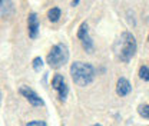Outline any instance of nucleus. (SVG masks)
Listing matches in <instances>:
<instances>
[{"label":"nucleus","instance_id":"nucleus-7","mask_svg":"<svg viewBox=\"0 0 149 126\" xmlns=\"http://www.w3.org/2000/svg\"><path fill=\"white\" fill-rule=\"evenodd\" d=\"M39 27H40V24H39L37 15L35 12L29 13V16H27V33H29L30 39H36L39 36Z\"/></svg>","mask_w":149,"mask_h":126},{"label":"nucleus","instance_id":"nucleus-4","mask_svg":"<svg viewBox=\"0 0 149 126\" xmlns=\"http://www.w3.org/2000/svg\"><path fill=\"white\" fill-rule=\"evenodd\" d=\"M76 36L79 39L82 47H83L88 53H92L95 45H93V40H92V37H91V33H89V24H88V22H83V23L79 26Z\"/></svg>","mask_w":149,"mask_h":126},{"label":"nucleus","instance_id":"nucleus-12","mask_svg":"<svg viewBox=\"0 0 149 126\" xmlns=\"http://www.w3.org/2000/svg\"><path fill=\"white\" fill-rule=\"evenodd\" d=\"M139 77L143 82H149V68L146 65H143V66L139 68Z\"/></svg>","mask_w":149,"mask_h":126},{"label":"nucleus","instance_id":"nucleus-18","mask_svg":"<svg viewBox=\"0 0 149 126\" xmlns=\"http://www.w3.org/2000/svg\"><path fill=\"white\" fill-rule=\"evenodd\" d=\"M148 40H149V35H148Z\"/></svg>","mask_w":149,"mask_h":126},{"label":"nucleus","instance_id":"nucleus-8","mask_svg":"<svg viewBox=\"0 0 149 126\" xmlns=\"http://www.w3.org/2000/svg\"><path fill=\"white\" fill-rule=\"evenodd\" d=\"M130 92H132V85L126 77H119L118 82H116V95L120 96V97H125L128 96Z\"/></svg>","mask_w":149,"mask_h":126},{"label":"nucleus","instance_id":"nucleus-9","mask_svg":"<svg viewBox=\"0 0 149 126\" xmlns=\"http://www.w3.org/2000/svg\"><path fill=\"white\" fill-rule=\"evenodd\" d=\"M60 17H62V10H60L59 7H52V9L47 12V19H49V22H52V23L59 22Z\"/></svg>","mask_w":149,"mask_h":126},{"label":"nucleus","instance_id":"nucleus-2","mask_svg":"<svg viewBox=\"0 0 149 126\" xmlns=\"http://www.w3.org/2000/svg\"><path fill=\"white\" fill-rule=\"evenodd\" d=\"M136 50H138V43L135 36L130 32H122L115 45V52L118 59L123 63H129L136 54Z\"/></svg>","mask_w":149,"mask_h":126},{"label":"nucleus","instance_id":"nucleus-1","mask_svg":"<svg viewBox=\"0 0 149 126\" xmlns=\"http://www.w3.org/2000/svg\"><path fill=\"white\" fill-rule=\"evenodd\" d=\"M70 76L76 86L86 88L92 83L96 77V69L95 66L88 62H73L70 65Z\"/></svg>","mask_w":149,"mask_h":126},{"label":"nucleus","instance_id":"nucleus-3","mask_svg":"<svg viewBox=\"0 0 149 126\" xmlns=\"http://www.w3.org/2000/svg\"><path fill=\"white\" fill-rule=\"evenodd\" d=\"M68 60H69V47L65 43H57L52 46L50 52L46 56V63L56 70L63 68L68 63Z\"/></svg>","mask_w":149,"mask_h":126},{"label":"nucleus","instance_id":"nucleus-11","mask_svg":"<svg viewBox=\"0 0 149 126\" xmlns=\"http://www.w3.org/2000/svg\"><path fill=\"white\" fill-rule=\"evenodd\" d=\"M138 113L141 118L149 120V105H139L138 106Z\"/></svg>","mask_w":149,"mask_h":126},{"label":"nucleus","instance_id":"nucleus-5","mask_svg":"<svg viewBox=\"0 0 149 126\" xmlns=\"http://www.w3.org/2000/svg\"><path fill=\"white\" fill-rule=\"evenodd\" d=\"M52 88L57 92V97L60 102H65L68 95H69V86L63 77V74H59L56 73L55 76L52 77Z\"/></svg>","mask_w":149,"mask_h":126},{"label":"nucleus","instance_id":"nucleus-10","mask_svg":"<svg viewBox=\"0 0 149 126\" xmlns=\"http://www.w3.org/2000/svg\"><path fill=\"white\" fill-rule=\"evenodd\" d=\"M32 68H33L35 72H40V70H42V68H43V59H42L40 56H36V57L32 60Z\"/></svg>","mask_w":149,"mask_h":126},{"label":"nucleus","instance_id":"nucleus-6","mask_svg":"<svg viewBox=\"0 0 149 126\" xmlns=\"http://www.w3.org/2000/svg\"><path fill=\"white\" fill-rule=\"evenodd\" d=\"M19 93L32 105V106H35V108H39V106H43L45 105V102H43V99L37 95L36 92L33 89H30L29 86H26V85H23V86H20L19 88Z\"/></svg>","mask_w":149,"mask_h":126},{"label":"nucleus","instance_id":"nucleus-17","mask_svg":"<svg viewBox=\"0 0 149 126\" xmlns=\"http://www.w3.org/2000/svg\"><path fill=\"white\" fill-rule=\"evenodd\" d=\"M1 3H3V0H0V4H1Z\"/></svg>","mask_w":149,"mask_h":126},{"label":"nucleus","instance_id":"nucleus-14","mask_svg":"<svg viewBox=\"0 0 149 126\" xmlns=\"http://www.w3.org/2000/svg\"><path fill=\"white\" fill-rule=\"evenodd\" d=\"M80 3V0H72V6H77Z\"/></svg>","mask_w":149,"mask_h":126},{"label":"nucleus","instance_id":"nucleus-15","mask_svg":"<svg viewBox=\"0 0 149 126\" xmlns=\"http://www.w3.org/2000/svg\"><path fill=\"white\" fill-rule=\"evenodd\" d=\"M1 97H3V95H1V90H0V106H1Z\"/></svg>","mask_w":149,"mask_h":126},{"label":"nucleus","instance_id":"nucleus-13","mask_svg":"<svg viewBox=\"0 0 149 126\" xmlns=\"http://www.w3.org/2000/svg\"><path fill=\"white\" fill-rule=\"evenodd\" d=\"M26 126H47V123H46L45 120H32V122H29Z\"/></svg>","mask_w":149,"mask_h":126},{"label":"nucleus","instance_id":"nucleus-16","mask_svg":"<svg viewBox=\"0 0 149 126\" xmlns=\"http://www.w3.org/2000/svg\"><path fill=\"white\" fill-rule=\"evenodd\" d=\"M92 126H102L100 123H95V125H92Z\"/></svg>","mask_w":149,"mask_h":126}]
</instances>
